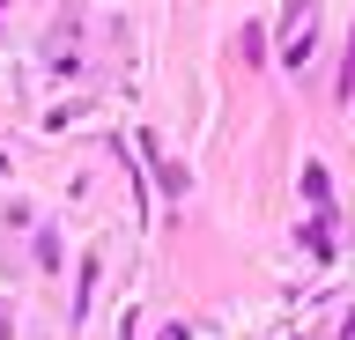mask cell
Returning <instances> with one entry per match:
<instances>
[{
  "instance_id": "6da1fadb",
  "label": "cell",
  "mask_w": 355,
  "mask_h": 340,
  "mask_svg": "<svg viewBox=\"0 0 355 340\" xmlns=\"http://www.w3.org/2000/svg\"><path fill=\"white\" fill-rule=\"evenodd\" d=\"M304 52H311V0H296V15H288V67H304Z\"/></svg>"
}]
</instances>
